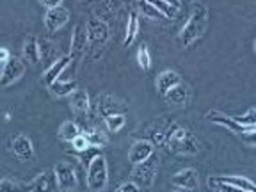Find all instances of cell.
Here are the masks:
<instances>
[{"instance_id":"obj_31","label":"cell","mask_w":256,"mask_h":192,"mask_svg":"<svg viewBox=\"0 0 256 192\" xmlns=\"http://www.w3.org/2000/svg\"><path fill=\"white\" fill-rule=\"evenodd\" d=\"M233 120L238 124H244V126H256V110H249L242 116H232Z\"/></svg>"},{"instance_id":"obj_41","label":"cell","mask_w":256,"mask_h":192,"mask_svg":"<svg viewBox=\"0 0 256 192\" xmlns=\"http://www.w3.org/2000/svg\"><path fill=\"white\" fill-rule=\"evenodd\" d=\"M116 192H120V190H116Z\"/></svg>"},{"instance_id":"obj_40","label":"cell","mask_w":256,"mask_h":192,"mask_svg":"<svg viewBox=\"0 0 256 192\" xmlns=\"http://www.w3.org/2000/svg\"><path fill=\"white\" fill-rule=\"evenodd\" d=\"M254 50H256V43H254Z\"/></svg>"},{"instance_id":"obj_37","label":"cell","mask_w":256,"mask_h":192,"mask_svg":"<svg viewBox=\"0 0 256 192\" xmlns=\"http://www.w3.org/2000/svg\"><path fill=\"white\" fill-rule=\"evenodd\" d=\"M9 59H11V56H9L8 50H6V48H0V68H4Z\"/></svg>"},{"instance_id":"obj_38","label":"cell","mask_w":256,"mask_h":192,"mask_svg":"<svg viewBox=\"0 0 256 192\" xmlns=\"http://www.w3.org/2000/svg\"><path fill=\"white\" fill-rule=\"evenodd\" d=\"M62 0H41V4H44L46 8H56V6H60Z\"/></svg>"},{"instance_id":"obj_33","label":"cell","mask_w":256,"mask_h":192,"mask_svg":"<svg viewBox=\"0 0 256 192\" xmlns=\"http://www.w3.org/2000/svg\"><path fill=\"white\" fill-rule=\"evenodd\" d=\"M72 146H73V150H75L76 153H82V152H86V150L89 148V142H88V139L80 134L78 137H75V139L72 140Z\"/></svg>"},{"instance_id":"obj_22","label":"cell","mask_w":256,"mask_h":192,"mask_svg":"<svg viewBox=\"0 0 256 192\" xmlns=\"http://www.w3.org/2000/svg\"><path fill=\"white\" fill-rule=\"evenodd\" d=\"M137 34H139V16H137L136 11H132V12H130V16H128L126 34H124V41H123L124 46L132 44L134 40L137 38Z\"/></svg>"},{"instance_id":"obj_6","label":"cell","mask_w":256,"mask_h":192,"mask_svg":"<svg viewBox=\"0 0 256 192\" xmlns=\"http://www.w3.org/2000/svg\"><path fill=\"white\" fill-rule=\"evenodd\" d=\"M54 174H56V184L60 190L70 192L76 188V172L70 162H57L54 166Z\"/></svg>"},{"instance_id":"obj_2","label":"cell","mask_w":256,"mask_h":192,"mask_svg":"<svg viewBox=\"0 0 256 192\" xmlns=\"http://www.w3.org/2000/svg\"><path fill=\"white\" fill-rule=\"evenodd\" d=\"M206 25H208L206 6H203V4L194 6L190 16L187 18V22H185V25L180 30V36H178L180 43L184 44V46L194 44L201 36H203V32L206 30Z\"/></svg>"},{"instance_id":"obj_36","label":"cell","mask_w":256,"mask_h":192,"mask_svg":"<svg viewBox=\"0 0 256 192\" xmlns=\"http://www.w3.org/2000/svg\"><path fill=\"white\" fill-rule=\"evenodd\" d=\"M217 187H219L220 192H246V190H242V188L233 187V185H228V184H219Z\"/></svg>"},{"instance_id":"obj_5","label":"cell","mask_w":256,"mask_h":192,"mask_svg":"<svg viewBox=\"0 0 256 192\" xmlns=\"http://www.w3.org/2000/svg\"><path fill=\"white\" fill-rule=\"evenodd\" d=\"M156 169H158V155L153 153L148 160H144L140 164L134 166L132 182H136L139 187H152L155 182Z\"/></svg>"},{"instance_id":"obj_25","label":"cell","mask_w":256,"mask_h":192,"mask_svg":"<svg viewBox=\"0 0 256 192\" xmlns=\"http://www.w3.org/2000/svg\"><path fill=\"white\" fill-rule=\"evenodd\" d=\"M0 192H28V185L24 182L11 180V178H2L0 180Z\"/></svg>"},{"instance_id":"obj_26","label":"cell","mask_w":256,"mask_h":192,"mask_svg":"<svg viewBox=\"0 0 256 192\" xmlns=\"http://www.w3.org/2000/svg\"><path fill=\"white\" fill-rule=\"evenodd\" d=\"M105 124H107L108 132H120L121 128L124 126V123H126V118H124V114H108V116L104 118Z\"/></svg>"},{"instance_id":"obj_12","label":"cell","mask_w":256,"mask_h":192,"mask_svg":"<svg viewBox=\"0 0 256 192\" xmlns=\"http://www.w3.org/2000/svg\"><path fill=\"white\" fill-rule=\"evenodd\" d=\"M210 185H219V184H228V185H233V187H238L246 192H256V185L252 184L249 178H244V176H216V178H210Z\"/></svg>"},{"instance_id":"obj_4","label":"cell","mask_w":256,"mask_h":192,"mask_svg":"<svg viewBox=\"0 0 256 192\" xmlns=\"http://www.w3.org/2000/svg\"><path fill=\"white\" fill-rule=\"evenodd\" d=\"M88 188L91 192H104L108 184V166L104 155H96L88 166Z\"/></svg>"},{"instance_id":"obj_17","label":"cell","mask_w":256,"mask_h":192,"mask_svg":"<svg viewBox=\"0 0 256 192\" xmlns=\"http://www.w3.org/2000/svg\"><path fill=\"white\" fill-rule=\"evenodd\" d=\"M123 108L124 105L110 94H102L98 98V114H102L104 118L108 114H123Z\"/></svg>"},{"instance_id":"obj_10","label":"cell","mask_w":256,"mask_h":192,"mask_svg":"<svg viewBox=\"0 0 256 192\" xmlns=\"http://www.w3.org/2000/svg\"><path fill=\"white\" fill-rule=\"evenodd\" d=\"M172 185H176L182 190H196L198 185H200V174H198L196 169L187 168L182 169L180 172H176L171 178Z\"/></svg>"},{"instance_id":"obj_35","label":"cell","mask_w":256,"mask_h":192,"mask_svg":"<svg viewBox=\"0 0 256 192\" xmlns=\"http://www.w3.org/2000/svg\"><path fill=\"white\" fill-rule=\"evenodd\" d=\"M118 190L120 192H140V187L136 184V182H124V184H121L120 187H118Z\"/></svg>"},{"instance_id":"obj_15","label":"cell","mask_w":256,"mask_h":192,"mask_svg":"<svg viewBox=\"0 0 256 192\" xmlns=\"http://www.w3.org/2000/svg\"><path fill=\"white\" fill-rule=\"evenodd\" d=\"M72 62H73V60H72V57H70V56L59 57V59H57L52 66H48V68H46V72H44V75H43V82L46 86L54 84L56 80H59V76L62 75V72L68 68Z\"/></svg>"},{"instance_id":"obj_11","label":"cell","mask_w":256,"mask_h":192,"mask_svg":"<svg viewBox=\"0 0 256 192\" xmlns=\"http://www.w3.org/2000/svg\"><path fill=\"white\" fill-rule=\"evenodd\" d=\"M206 120L212 121L214 124H220V126L228 128V130H232V132L236 134V136H240V134H244V132H249V130L252 128V126L238 124L232 116H226V114H222V112H208Z\"/></svg>"},{"instance_id":"obj_7","label":"cell","mask_w":256,"mask_h":192,"mask_svg":"<svg viewBox=\"0 0 256 192\" xmlns=\"http://www.w3.org/2000/svg\"><path fill=\"white\" fill-rule=\"evenodd\" d=\"M24 73H25V64L18 57H11L6 62L4 68H2V73H0V86L8 88V86L14 84V82H18L24 76Z\"/></svg>"},{"instance_id":"obj_8","label":"cell","mask_w":256,"mask_h":192,"mask_svg":"<svg viewBox=\"0 0 256 192\" xmlns=\"http://www.w3.org/2000/svg\"><path fill=\"white\" fill-rule=\"evenodd\" d=\"M88 48V30H86L84 24H76L72 34V44H70V57L73 62H76V59L82 57V54H86Z\"/></svg>"},{"instance_id":"obj_28","label":"cell","mask_w":256,"mask_h":192,"mask_svg":"<svg viewBox=\"0 0 256 192\" xmlns=\"http://www.w3.org/2000/svg\"><path fill=\"white\" fill-rule=\"evenodd\" d=\"M40 50H41V60H43V62H48L50 66L59 59L57 54H56V46H54L50 41H43V43H40Z\"/></svg>"},{"instance_id":"obj_9","label":"cell","mask_w":256,"mask_h":192,"mask_svg":"<svg viewBox=\"0 0 256 192\" xmlns=\"http://www.w3.org/2000/svg\"><path fill=\"white\" fill-rule=\"evenodd\" d=\"M70 20V12L62 6H56V8H48V11L44 12V27L48 32L59 30L62 25H66Z\"/></svg>"},{"instance_id":"obj_19","label":"cell","mask_w":256,"mask_h":192,"mask_svg":"<svg viewBox=\"0 0 256 192\" xmlns=\"http://www.w3.org/2000/svg\"><path fill=\"white\" fill-rule=\"evenodd\" d=\"M188 96H190L188 88L180 82V84L174 86L171 91H168V94H166V100H168L169 104H172V105H185L188 102Z\"/></svg>"},{"instance_id":"obj_13","label":"cell","mask_w":256,"mask_h":192,"mask_svg":"<svg viewBox=\"0 0 256 192\" xmlns=\"http://www.w3.org/2000/svg\"><path fill=\"white\" fill-rule=\"evenodd\" d=\"M153 153H155L153 152V142H150V140H137V142H134L132 148H130L128 160L134 166H137L140 162H144V160H148Z\"/></svg>"},{"instance_id":"obj_14","label":"cell","mask_w":256,"mask_h":192,"mask_svg":"<svg viewBox=\"0 0 256 192\" xmlns=\"http://www.w3.org/2000/svg\"><path fill=\"white\" fill-rule=\"evenodd\" d=\"M11 148H12V152H14V155L20 160H28V158L34 156V146H32V140L28 139L27 136H24V134H18V136L12 139Z\"/></svg>"},{"instance_id":"obj_42","label":"cell","mask_w":256,"mask_h":192,"mask_svg":"<svg viewBox=\"0 0 256 192\" xmlns=\"http://www.w3.org/2000/svg\"><path fill=\"white\" fill-rule=\"evenodd\" d=\"M184 192H185V190H184Z\"/></svg>"},{"instance_id":"obj_3","label":"cell","mask_w":256,"mask_h":192,"mask_svg":"<svg viewBox=\"0 0 256 192\" xmlns=\"http://www.w3.org/2000/svg\"><path fill=\"white\" fill-rule=\"evenodd\" d=\"M86 30H88V48L89 52L94 56V59L102 56L108 43V25L100 18H91L86 24Z\"/></svg>"},{"instance_id":"obj_20","label":"cell","mask_w":256,"mask_h":192,"mask_svg":"<svg viewBox=\"0 0 256 192\" xmlns=\"http://www.w3.org/2000/svg\"><path fill=\"white\" fill-rule=\"evenodd\" d=\"M70 96H72V107L75 112H78V114H86V112L89 110V94H88L86 89L78 88Z\"/></svg>"},{"instance_id":"obj_23","label":"cell","mask_w":256,"mask_h":192,"mask_svg":"<svg viewBox=\"0 0 256 192\" xmlns=\"http://www.w3.org/2000/svg\"><path fill=\"white\" fill-rule=\"evenodd\" d=\"M80 134H82V130H80V126L75 123V121H64L59 128V137L62 140H68V142H72V140L75 139V137H78Z\"/></svg>"},{"instance_id":"obj_30","label":"cell","mask_w":256,"mask_h":192,"mask_svg":"<svg viewBox=\"0 0 256 192\" xmlns=\"http://www.w3.org/2000/svg\"><path fill=\"white\" fill-rule=\"evenodd\" d=\"M137 62H139V66L144 72H148L150 66H152V56H150L148 44L146 43L139 44V50H137Z\"/></svg>"},{"instance_id":"obj_16","label":"cell","mask_w":256,"mask_h":192,"mask_svg":"<svg viewBox=\"0 0 256 192\" xmlns=\"http://www.w3.org/2000/svg\"><path fill=\"white\" fill-rule=\"evenodd\" d=\"M180 82H182V76L178 75V73L172 72V70H166V72H162L156 76V89H158L160 94L166 96L168 91H171V89L180 84Z\"/></svg>"},{"instance_id":"obj_18","label":"cell","mask_w":256,"mask_h":192,"mask_svg":"<svg viewBox=\"0 0 256 192\" xmlns=\"http://www.w3.org/2000/svg\"><path fill=\"white\" fill-rule=\"evenodd\" d=\"M24 59L32 66H38L41 62V50L40 41L36 36H27L24 43Z\"/></svg>"},{"instance_id":"obj_21","label":"cell","mask_w":256,"mask_h":192,"mask_svg":"<svg viewBox=\"0 0 256 192\" xmlns=\"http://www.w3.org/2000/svg\"><path fill=\"white\" fill-rule=\"evenodd\" d=\"M48 89H50L56 96H60V98H62V96H70L73 91H76V89H78V84L73 82V80L72 82H70V80H56L54 84L48 86Z\"/></svg>"},{"instance_id":"obj_24","label":"cell","mask_w":256,"mask_h":192,"mask_svg":"<svg viewBox=\"0 0 256 192\" xmlns=\"http://www.w3.org/2000/svg\"><path fill=\"white\" fill-rule=\"evenodd\" d=\"M27 185H28V192H50L52 182H50L46 172H41V174H38L34 180L28 182Z\"/></svg>"},{"instance_id":"obj_27","label":"cell","mask_w":256,"mask_h":192,"mask_svg":"<svg viewBox=\"0 0 256 192\" xmlns=\"http://www.w3.org/2000/svg\"><path fill=\"white\" fill-rule=\"evenodd\" d=\"M82 136L88 139L89 146H94V148H100V146H105L108 142L107 137L100 132V130H96V128H91L88 132H82Z\"/></svg>"},{"instance_id":"obj_1","label":"cell","mask_w":256,"mask_h":192,"mask_svg":"<svg viewBox=\"0 0 256 192\" xmlns=\"http://www.w3.org/2000/svg\"><path fill=\"white\" fill-rule=\"evenodd\" d=\"M166 146L176 155H198L200 153V144L190 130L172 124L166 132Z\"/></svg>"},{"instance_id":"obj_32","label":"cell","mask_w":256,"mask_h":192,"mask_svg":"<svg viewBox=\"0 0 256 192\" xmlns=\"http://www.w3.org/2000/svg\"><path fill=\"white\" fill-rule=\"evenodd\" d=\"M139 8H140V11H142V14L148 16V18H153V20H156V18H164V16L156 11V8H153V6L150 4V2H146V0H139Z\"/></svg>"},{"instance_id":"obj_34","label":"cell","mask_w":256,"mask_h":192,"mask_svg":"<svg viewBox=\"0 0 256 192\" xmlns=\"http://www.w3.org/2000/svg\"><path fill=\"white\" fill-rule=\"evenodd\" d=\"M240 140H244V142L248 144H252V146H256V126H252L249 132H244V134H240Z\"/></svg>"},{"instance_id":"obj_29","label":"cell","mask_w":256,"mask_h":192,"mask_svg":"<svg viewBox=\"0 0 256 192\" xmlns=\"http://www.w3.org/2000/svg\"><path fill=\"white\" fill-rule=\"evenodd\" d=\"M146 2H150V4L153 6V8H156V11L160 12V14L164 16V18H174L176 12H178V9H174L172 6H169L168 2H164V0H146Z\"/></svg>"},{"instance_id":"obj_39","label":"cell","mask_w":256,"mask_h":192,"mask_svg":"<svg viewBox=\"0 0 256 192\" xmlns=\"http://www.w3.org/2000/svg\"><path fill=\"white\" fill-rule=\"evenodd\" d=\"M164 2H168V4L172 6L174 9H180V6H182V0H164Z\"/></svg>"}]
</instances>
